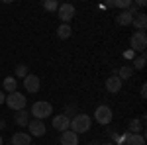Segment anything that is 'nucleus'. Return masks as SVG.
Masks as SVG:
<instances>
[{
    "instance_id": "obj_1",
    "label": "nucleus",
    "mask_w": 147,
    "mask_h": 145,
    "mask_svg": "<svg viewBox=\"0 0 147 145\" xmlns=\"http://www.w3.org/2000/svg\"><path fill=\"white\" fill-rule=\"evenodd\" d=\"M92 125V120L88 114H77L75 118H73V122H71V125H69V129L71 132H75V134H84V132H88Z\"/></svg>"
},
{
    "instance_id": "obj_2",
    "label": "nucleus",
    "mask_w": 147,
    "mask_h": 145,
    "mask_svg": "<svg viewBox=\"0 0 147 145\" xmlns=\"http://www.w3.org/2000/svg\"><path fill=\"white\" fill-rule=\"evenodd\" d=\"M30 114L34 116L35 120H41V122H43L45 118H49V116L53 114V106H51L49 102H45V100H37V102L32 104Z\"/></svg>"
},
{
    "instance_id": "obj_3",
    "label": "nucleus",
    "mask_w": 147,
    "mask_h": 145,
    "mask_svg": "<svg viewBox=\"0 0 147 145\" xmlns=\"http://www.w3.org/2000/svg\"><path fill=\"white\" fill-rule=\"evenodd\" d=\"M26 94H22V92H10V94H6V106L10 108V110L18 112V110H26Z\"/></svg>"
},
{
    "instance_id": "obj_4",
    "label": "nucleus",
    "mask_w": 147,
    "mask_h": 145,
    "mask_svg": "<svg viewBox=\"0 0 147 145\" xmlns=\"http://www.w3.org/2000/svg\"><path fill=\"white\" fill-rule=\"evenodd\" d=\"M129 45H131V51L136 53V51H139V53H143L147 47V34L145 32H136V34L131 35V39H129Z\"/></svg>"
},
{
    "instance_id": "obj_5",
    "label": "nucleus",
    "mask_w": 147,
    "mask_h": 145,
    "mask_svg": "<svg viewBox=\"0 0 147 145\" xmlns=\"http://www.w3.org/2000/svg\"><path fill=\"white\" fill-rule=\"evenodd\" d=\"M114 114L110 110V106H98L96 110H94V120L100 123V125H108V123L112 122Z\"/></svg>"
},
{
    "instance_id": "obj_6",
    "label": "nucleus",
    "mask_w": 147,
    "mask_h": 145,
    "mask_svg": "<svg viewBox=\"0 0 147 145\" xmlns=\"http://www.w3.org/2000/svg\"><path fill=\"white\" fill-rule=\"evenodd\" d=\"M75 6L73 4H59V8H57V16H59V20L63 24H69L73 18H75Z\"/></svg>"
},
{
    "instance_id": "obj_7",
    "label": "nucleus",
    "mask_w": 147,
    "mask_h": 145,
    "mask_svg": "<svg viewBox=\"0 0 147 145\" xmlns=\"http://www.w3.org/2000/svg\"><path fill=\"white\" fill-rule=\"evenodd\" d=\"M24 88H26V92H30V94H35L37 90L41 88V80H39V77L30 73L28 77L24 78Z\"/></svg>"
},
{
    "instance_id": "obj_8",
    "label": "nucleus",
    "mask_w": 147,
    "mask_h": 145,
    "mask_svg": "<svg viewBox=\"0 0 147 145\" xmlns=\"http://www.w3.org/2000/svg\"><path fill=\"white\" fill-rule=\"evenodd\" d=\"M28 129H30V135H34V137H41V135H45V132H47L45 123L41 122V120H30Z\"/></svg>"
},
{
    "instance_id": "obj_9",
    "label": "nucleus",
    "mask_w": 147,
    "mask_h": 145,
    "mask_svg": "<svg viewBox=\"0 0 147 145\" xmlns=\"http://www.w3.org/2000/svg\"><path fill=\"white\" fill-rule=\"evenodd\" d=\"M51 125H53V129L55 132H67L69 129V125H71V120H69L65 114H59V116H55L53 118V122H51Z\"/></svg>"
},
{
    "instance_id": "obj_10",
    "label": "nucleus",
    "mask_w": 147,
    "mask_h": 145,
    "mask_svg": "<svg viewBox=\"0 0 147 145\" xmlns=\"http://www.w3.org/2000/svg\"><path fill=\"white\" fill-rule=\"evenodd\" d=\"M122 84H124V82L118 78V75H112L110 78H106V90H108L110 94H116V92H120Z\"/></svg>"
},
{
    "instance_id": "obj_11",
    "label": "nucleus",
    "mask_w": 147,
    "mask_h": 145,
    "mask_svg": "<svg viewBox=\"0 0 147 145\" xmlns=\"http://www.w3.org/2000/svg\"><path fill=\"white\" fill-rule=\"evenodd\" d=\"M12 145H32V135L26 134V132H18V134L12 135Z\"/></svg>"
},
{
    "instance_id": "obj_12",
    "label": "nucleus",
    "mask_w": 147,
    "mask_h": 145,
    "mask_svg": "<svg viewBox=\"0 0 147 145\" xmlns=\"http://www.w3.org/2000/svg\"><path fill=\"white\" fill-rule=\"evenodd\" d=\"M59 141H61V145H79V135L75 132H71V129H67V132L61 134Z\"/></svg>"
},
{
    "instance_id": "obj_13",
    "label": "nucleus",
    "mask_w": 147,
    "mask_h": 145,
    "mask_svg": "<svg viewBox=\"0 0 147 145\" xmlns=\"http://www.w3.org/2000/svg\"><path fill=\"white\" fill-rule=\"evenodd\" d=\"M131 24L137 28V32H145V28H147V16L143 14V12H137L136 16H134V20H131Z\"/></svg>"
},
{
    "instance_id": "obj_14",
    "label": "nucleus",
    "mask_w": 147,
    "mask_h": 145,
    "mask_svg": "<svg viewBox=\"0 0 147 145\" xmlns=\"http://www.w3.org/2000/svg\"><path fill=\"white\" fill-rule=\"evenodd\" d=\"M14 122H16V125H28L30 123V112L28 110H18L14 112Z\"/></svg>"
},
{
    "instance_id": "obj_15",
    "label": "nucleus",
    "mask_w": 147,
    "mask_h": 145,
    "mask_svg": "<svg viewBox=\"0 0 147 145\" xmlns=\"http://www.w3.org/2000/svg\"><path fill=\"white\" fill-rule=\"evenodd\" d=\"M125 145H145V135H141V134H125Z\"/></svg>"
},
{
    "instance_id": "obj_16",
    "label": "nucleus",
    "mask_w": 147,
    "mask_h": 145,
    "mask_svg": "<svg viewBox=\"0 0 147 145\" xmlns=\"http://www.w3.org/2000/svg\"><path fill=\"white\" fill-rule=\"evenodd\" d=\"M131 20H134V16H131L127 10H122L118 16H116V22L120 24V26H131Z\"/></svg>"
},
{
    "instance_id": "obj_17",
    "label": "nucleus",
    "mask_w": 147,
    "mask_h": 145,
    "mask_svg": "<svg viewBox=\"0 0 147 145\" xmlns=\"http://www.w3.org/2000/svg\"><path fill=\"white\" fill-rule=\"evenodd\" d=\"M114 75H118V78L124 82V80H127V78H131V75H134V69L129 67V65H125V67H120Z\"/></svg>"
},
{
    "instance_id": "obj_18",
    "label": "nucleus",
    "mask_w": 147,
    "mask_h": 145,
    "mask_svg": "<svg viewBox=\"0 0 147 145\" xmlns=\"http://www.w3.org/2000/svg\"><path fill=\"white\" fill-rule=\"evenodd\" d=\"M71 35H73V28H71L69 24H61V26L57 28V37H59V39H67Z\"/></svg>"
},
{
    "instance_id": "obj_19",
    "label": "nucleus",
    "mask_w": 147,
    "mask_h": 145,
    "mask_svg": "<svg viewBox=\"0 0 147 145\" xmlns=\"http://www.w3.org/2000/svg\"><path fill=\"white\" fill-rule=\"evenodd\" d=\"M4 90L6 92H16L18 90V80L14 77H6L4 78Z\"/></svg>"
},
{
    "instance_id": "obj_20",
    "label": "nucleus",
    "mask_w": 147,
    "mask_h": 145,
    "mask_svg": "<svg viewBox=\"0 0 147 145\" xmlns=\"http://www.w3.org/2000/svg\"><path fill=\"white\" fill-rule=\"evenodd\" d=\"M143 67H145V55L141 53L137 59H134V65H131V69H134V71H141Z\"/></svg>"
},
{
    "instance_id": "obj_21",
    "label": "nucleus",
    "mask_w": 147,
    "mask_h": 145,
    "mask_svg": "<svg viewBox=\"0 0 147 145\" xmlns=\"http://www.w3.org/2000/svg\"><path fill=\"white\" fill-rule=\"evenodd\" d=\"M28 75H30L28 65H18V67H16V77H18V78H26Z\"/></svg>"
},
{
    "instance_id": "obj_22",
    "label": "nucleus",
    "mask_w": 147,
    "mask_h": 145,
    "mask_svg": "<svg viewBox=\"0 0 147 145\" xmlns=\"http://www.w3.org/2000/svg\"><path fill=\"white\" fill-rule=\"evenodd\" d=\"M43 8H45L47 12H57L59 4H57V0H45V2H43Z\"/></svg>"
},
{
    "instance_id": "obj_23",
    "label": "nucleus",
    "mask_w": 147,
    "mask_h": 145,
    "mask_svg": "<svg viewBox=\"0 0 147 145\" xmlns=\"http://www.w3.org/2000/svg\"><path fill=\"white\" fill-rule=\"evenodd\" d=\"M141 132V122L139 120H131L129 122V134H139Z\"/></svg>"
},
{
    "instance_id": "obj_24",
    "label": "nucleus",
    "mask_w": 147,
    "mask_h": 145,
    "mask_svg": "<svg viewBox=\"0 0 147 145\" xmlns=\"http://www.w3.org/2000/svg\"><path fill=\"white\" fill-rule=\"evenodd\" d=\"M114 6H116V8H124V10H127V8L131 6V0H116Z\"/></svg>"
},
{
    "instance_id": "obj_25",
    "label": "nucleus",
    "mask_w": 147,
    "mask_h": 145,
    "mask_svg": "<svg viewBox=\"0 0 147 145\" xmlns=\"http://www.w3.org/2000/svg\"><path fill=\"white\" fill-rule=\"evenodd\" d=\"M4 102H6V94H4V92H2V90H0V106H2V104H4Z\"/></svg>"
},
{
    "instance_id": "obj_26",
    "label": "nucleus",
    "mask_w": 147,
    "mask_h": 145,
    "mask_svg": "<svg viewBox=\"0 0 147 145\" xmlns=\"http://www.w3.org/2000/svg\"><path fill=\"white\" fill-rule=\"evenodd\" d=\"M141 96H143V98H145V96H147V86H145V84L141 86Z\"/></svg>"
},
{
    "instance_id": "obj_27",
    "label": "nucleus",
    "mask_w": 147,
    "mask_h": 145,
    "mask_svg": "<svg viewBox=\"0 0 147 145\" xmlns=\"http://www.w3.org/2000/svg\"><path fill=\"white\" fill-rule=\"evenodd\" d=\"M125 57H127V59H131V57H134V51H131V49H129V51H125Z\"/></svg>"
},
{
    "instance_id": "obj_28",
    "label": "nucleus",
    "mask_w": 147,
    "mask_h": 145,
    "mask_svg": "<svg viewBox=\"0 0 147 145\" xmlns=\"http://www.w3.org/2000/svg\"><path fill=\"white\" fill-rule=\"evenodd\" d=\"M4 127H6V122H4V120H0V129H4Z\"/></svg>"
},
{
    "instance_id": "obj_29",
    "label": "nucleus",
    "mask_w": 147,
    "mask_h": 145,
    "mask_svg": "<svg viewBox=\"0 0 147 145\" xmlns=\"http://www.w3.org/2000/svg\"><path fill=\"white\" fill-rule=\"evenodd\" d=\"M2 143H4V141H2V135H0V145H2Z\"/></svg>"
},
{
    "instance_id": "obj_30",
    "label": "nucleus",
    "mask_w": 147,
    "mask_h": 145,
    "mask_svg": "<svg viewBox=\"0 0 147 145\" xmlns=\"http://www.w3.org/2000/svg\"><path fill=\"white\" fill-rule=\"evenodd\" d=\"M102 145H114V143H102Z\"/></svg>"
},
{
    "instance_id": "obj_31",
    "label": "nucleus",
    "mask_w": 147,
    "mask_h": 145,
    "mask_svg": "<svg viewBox=\"0 0 147 145\" xmlns=\"http://www.w3.org/2000/svg\"><path fill=\"white\" fill-rule=\"evenodd\" d=\"M92 145H96V143H92Z\"/></svg>"
},
{
    "instance_id": "obj_32",
    "label": "nucleus",
    "mask_w": 147,
    "mask_h": 145,
    "mask_svg": "<svg viewBox=\"0 0 147 145\" xmlns=\"http://www.w3.org/2000/svg\"><path fill=\"white\" fill-rule=\"evenodd\" d=\"M32 145H34V143H32Z\"/></svg>"
}]
</instances>
